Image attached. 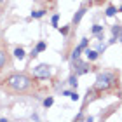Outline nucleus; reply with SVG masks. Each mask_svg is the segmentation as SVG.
<instances>
[{
	"label": "nucleus",
	"instance_id": "nucleus-1",
	"mask_svg": "<svg viewBox=\"0 0 122 122\" xmlns=\"http://www.w3.org/2000/svg\"><path fill=\"white\" fill-rule=\"evenodd\" d=\"M2 87L12 94H26L31 91L33 80L26 73H10L2 80Z\"/></svg>",
	"mask_w": 122,
	"mask_h": 122
},
{
	"label": "nucleus",
	"instance_id": "nucleus-2",
	"mask_svg": "<svg viewBox=\"0 0 122 122\" xmlns=\"http://www.w3.org/2000/svg\"><path fill=\"white\" fill-rule=\"evenodd\" d=\"M117 84H119V71H115V70H103V71H98L96 82H94V86L89 91L101 94V92H107L110 89H113Z\"/></svg>",
	"mask_w": 122,
	"mask_h": 122
},
{
	"label": "nucleus",
	"instance_id": "nucleus-3",
	"mask_svg": "<svg viewBox=\"0 0 122 122\" xmlns=\"http://www.w3.org/2000/svg\"><path fill=\"white\" fill-rule=\"evenodd\" d=\"M52 73V66L47 65V63H40L33 68V75L38 77V79H49Z\"/></svg>",
	"mask_w": 122,
	"mask_h": 122
},
{
	"label": "nucleus",
	"instance_id": "nucleus-4",
	"mask_svg": "<svg viewBox=\"0 0 122 122\" xmlns=\"http://www.w3.org/2000/svg\"><path fill=\"white\" fill-rule=\"evenodd\" d=\"M91 7V4H82L79 9H77V12H75V16L73 18H71V28H77V26H79V23L82 21V18H84L86 16V12H87V9Z\"/></svg>",
	"mask_w": 122,
	"mask_h": 122
},
{
	"label": "nucleus",
	"instance_id": "nucleus-5",
	"mask_svg": "<svg viewBox=\"0 0 122 122\" xmlns=\"http://www.w3.org/2000/svg\"><path fill=\"white\" fill-rule=\"evenodd\" d=\"M71 66H73V73H77V75H84V73H87V71L91 70V65H89V61H80V58L79 59H75V61H71Z\"/></svg>",
	"mask_w": 122,
	"mask_h": 122
},
{
	"label": "nucleus",
	"instance_id": "nucleus-6",
	"mask_svg": "<svg viewBox=\"0 0 122 122\" xmlns=\"http://www.w3.org/2000/svg\"><path fill=\"white\" fill-rule=\"evenodd\" d=\"M5 66H10V54L7 51V46L0 40V71H2Z\"/></svg>",
	"mask_w": 122,
	"mask_h": 122
},
{
	"label": "nucleus",
	"instance_id": "nucleus-7",
	"mask_svg": "<svg viewBox=\"0 0 122 122\" xmlns=\"http://www.w3.org/2000/svg\"><path fill=\"white\" fill-rule=\"evenodd\" d=\"M84 54H86L87 61H96V59L99 58V52H98V51H94V49H89V47H86V49H84Z\"/></svg>",
	"mask_w": 122,
	"mask_h": 122
},
{
	"label": "nucleus",
	"instance_id": "nucleus-8",
	"mask_svg": "<svg viewBox=\"0 0 122 122\" xmlns=\"http://www.w3.org/2000/svg\"><path fill=\"white\" fill-rule=\"evenodd\" d=\"M66 82H68V86L71 87V89H77V86H79V75H77V73H71Z\"/></svg>",
	"mask_w": 122,
	"mask_h": 122
},
{
	"label": "nucleus",
	"instance_id": "nucleus-9",
	"mask_svg": "<svg viewBox=\"0 0 122 122\" xmlns=\"http://www.w3.org/2000/svg\"><path fill=\"white\" fill-rule=\"evenodd\" d=\"M14 58H16V59H19V61H23V59L26 58V52H25V49L18 46V47L14 49Z\"/></svg>",
	"mask_w": 122,
	"mask_h": 122
},
{
	"label": "nucleus",
	"instance_id": "nucleus-10",
	"mask_svg": "<svg viewBox=\"0 0 122 122\" xmlns=\"http://www.w3.org/2000/svg\"><path fill=\"white\" fill-rule=\"evenodd\" d=\"M120 33H122V25H120V23L113 25V26H112V35H113V38H117V40H119Z\"/></svg>",
	"mask_w": 122,
	"mask_h": 122
},
{
	"label": "nucleus",
	"instance_id": "nucleus-11",
	"mask_svg": "<svg viewBox=\"0 0 122 122\" xmlns=\"http://www.w3.org/2000/svg\"><path fill=\"white\" fill-rule=\"evenodd\" d=\"M117 12H119V10H117V7H115V5H108L107 10H105V16H107V18H113Z\"/></svg>",
	"mask_w": 122,
	"mask_h": 122
},
{
	"label": "nucleus",
	"instance_id": "nucleus-12",
	"mask_svg": "<svg viewBox=\"0 0 122 122\" xmlns=\"http://www.w3.org/2000/svg\"><path fill=\"white\" fill-rule=\"evenodd\" d=\"M82 51H84V49H82V47H79V46H77L75 49H73V51H71V56H70V59L71 61H75V59H79L80 58V52Z\"/></svg>",
	"mask_w": 122,
	"mask_h": 122
},
{
	"label": "nucleus",
	"instance_id": "nucleus-13",
	"mask_svg": "<svg viewBox=\"0 0 122 122\" xmlns=\"http://www.w3.org/2000/svg\"><path fill=\"white\" fill-rule=\"evenodd\" d=\"M46 14H47L46 9H38V10H35V12H31V18H33V19H40V18H44Z\"/></svg>",
	"mask_w": 122,
	"mask_h": 122
},
{
	"label": "nucleus",
	"instance_id": "nucleus-14",
	"mask_svg": "<svg viewBox=\"0 0 122 122\" xmlns=\"http://www.w3.org/2000/svg\"><path fill=\"white\" fill-rule=\"evenodd\" d=\"M35 49L38 51V54H40V52H44V51L47 49V42H46V40H40V42H38L37 46H35Z\"/></svg>",
	"mask_w": 122,
	"mask_h": 122
},
{
	"label": "nucleus",
	"instance_id": "nucleus-15",
	"mask_svg": "<svg viewBox=\"0 0 122 122\" xmlns=\"http://www.w3.org/2000/svg\"><path fill=\"white\" fill-rule=\"evenodd\" d=\"M42 105H44V108H51L52 105H54V98H52V96H47V98L42 101Z\"/></svg>",
	"mask_w": 122,
	"mask_h": 122
},
{
	"label": "nucleus",
	"instance_id": "nucleus-16",
	"mask_svg": "<svg viewBox=\"0 0 122 122\" xmlns=\"http://www.w3.org/2000/svg\"><path fill=\"white\" fill-rule=\"evenodd\" d=\"M91 33H92L94 37H96L98 33H103V26H101V25H94L92 28H91Z\"/></svg>",
	"mask_w": 122,
	"mask_h": 122
},
{
	"label": "nucleus",
	"instance_id": "nucleus-17",
	"mask_svg": "<svg viewBox=\"0 0 122 122\" xmlns=\"http://www.w3.org/2000/svg\"><path fill=\"white\" fill-rule=\"evenodd\" d=\"M68 98L71 99V101H79V99H80V96H79V92H77V89H75V91H70Z\"/></svg>",
	"mask_w": 122,
	"mask_h": 122
},
{
	"label": "nucleus",
	"instance_id": "nucleus-18",
	"mask_svg": "<svg viewBox=\"0 0 122 122\" xmlns=\"http://www.w3.org/2000/svg\"><path fill=\"white\" fill-rule=\"evenodd\" d=\"M70 30H71V25H66V26H63V28H58V31L61 33V35H65V37L68 35V31H70Z\"/></svg>",
	"mask_w": 122,
	"mask_h": 122
},
{
	"label": "nucleus",
	"instance_id": "nucleus-19",
	"mask_svg": "<svg viewBox=\"0 0 122 122\" xmlns=\"http://www.w3.org/2000/svg\"><path fill=\"white\" fill-rule=\"evenodd\" d=\"M58 21H59V14L56 12V14H54L52 18H51V25L54 26V28H58Z\"/></svg>",
	"mask_w": 122,
	"mask_h": 122
},
{
	"label": "nucleus",
	"instance_id": "nucleus-20",
	"mask_svg": "<svg viewBox=\"0 0 122 122\" xmlns=\"http://www.w3.org/2000/svg\"><path fill=\"white\" fill-rule=\"evenodd\" d=\"M87 46H89V38H87V37H84V38H80V44H79V47H82V49H86Z\"/></svg>",
	"mask_w": 122,
	"mask_h": 122
},
{
	"label": "nucleus",
	"instance_id": "nucleus-21",
	"mask_svg": "<svg viewBox=\"0 0 122 122\" xmlns=\"http://www.w3.org/2000/svg\"><path fill=\"white\" fill-rule=\"evenodd\" d=\"M44 2H46V5H47V9H49V7H54V5H56V2H58V0H44Z\"/></svg>",
	"mask_w": 122,
	"mask_h": 122
},
{
	"label": "nucleus",
	"instance_id": "nucleus-22",
	"mask_svg": "<svg viewBox=\"0 0 122 122\" xmlns=\"http://www.w3.org/2000/svg\"><path fill=\"white\" fill-rule=\"evenodd\" d=\"M73 120H86V117H84V112L80 110V113H79V115H75V117H73Z\"/></svg>",
	"mask_w": 122,
	"mask_h": 122
},
{
	"label": "nucleus",
	"instance_id": "nucleus-23",
	"mask_svg": "<svg viewBox=\"0 0 122 122\" xmlns=\"http://www.w3.org/2000/svg\"><path fill=\"white\" fill-rule=\"evenodd\" d=\"M30 56H31V58H37V56H38V51H37V49H31Z\"/></svg>",
	"mask_w": 122,
	"mask_h": 122
},
{
	"label": "nucleus",
	"instance_id": "nucleus-24",
	"mask_svg": "<svg viewBox=\"0 0 122 122\" xmlns=\"http://www.w3.org/2000/svg\"><path fill=\"white\" fill-rule=\"evenodd\" d=\"M105 2V0H92V2H89L91 5H94V4H96V5H99V4H103Z\"/></svg>",
	"mask_w": 122,
	"mask_h": 122
},
{
	"label": "nucleus",
	"instance_id": "nucleus-25",
	"mask_svg": "<svg viewBox=\"0 0 122 122\" xmlns=\"http://www.w3.org/2000/svg\"><path fill=\"white\" fill-rule=\"evenodd\" d=\"M7 2H9V0H0V5H5Z\"/></svg>",
	"mask_w": 122,
	"mask_h": 122
},
{
	"label": "nucleus",
	"instance_id": "nucleus-26",
	"mask_svg": "<svg viewBox=\"0 0 122 122\" xmlns=\"http://www.w3.org/2000/svg\"><path fill=\"white\" fill-rule=\"evenodd\" d=\"M117 10H119V12H122V5H120V7H119V9H117Z\"/></svg>",
	"mask_w": 122,
	"mask_h": 122
},
{
	"label": "nucleus",
	"instance_id": "nucleus-27",
	"mask_svg": "<svg viewBox=\"0 0 122 122\" xmlns=\"http://www.w3.org/2000/svg\"><path fill=\"white\" fill-rule=\"evenodd\" d=\"M119 42H122V33H120V37H119Z\"/></svg>",
	"mask_w": 122,
	"mask_h": 122
}]
</instances>
